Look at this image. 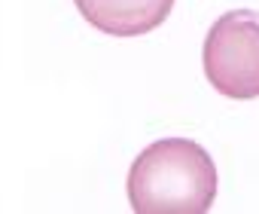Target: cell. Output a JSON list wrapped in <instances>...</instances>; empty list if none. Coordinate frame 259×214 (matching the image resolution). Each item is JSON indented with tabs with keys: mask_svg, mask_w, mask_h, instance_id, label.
Wrapping results in <instances>:
<instances>
[{
	"mask_svg": "<svg viewBox=\"0 0 259 214\" xmlns=\"http://www.w3.org/2000/svg\"><path fill=\"white\" fill-rule=\"evenodd\" d=\"M135 214H207L217 202V165L189 138H162L141 150L128 171Z\"/></svg>",
	"mask_w": 259,
	"mask_h": 214,
	"instance_id": "cell-1",
	"label": "cell"
},
{
	"mask_svg": "<svg viewBox=\"0 0 259 214\" xmlns=\"http://www.w3.org/2000/svg\"><path fill=\"white\" fill-rule=\"evenodd\" d=\"M201 64L220 95L232 101L259 98V10L223 13L204 37Z\"/></svg>",
	"mask_w": 259,
	"mask_h": 214,
	"instance_id": "cell-2",
	"label": "cell"
},
{
	"mask_svg": "<svg viewBox=\"0 0 259 214\" xmlns=\"http://www.w3.org/2000/svg\"><path fill=\"white\" fill-rule=\"evenodd\" d=\"M79 16L110 37H144L174 10V0H73Z\"/></svg>",
	"mask_w": 259,
	"mask_h": 214,
	"instance_id": "cell-3",
	"label": "cell"
}]
</instances>
